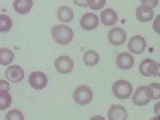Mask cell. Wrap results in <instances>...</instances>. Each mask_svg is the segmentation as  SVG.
<instances>
[{"label":"cell","instance_id":"6da1fadb","mask_svg":"<svg viewBox=\"0 0 160 120\" xmlns=\"http://www.w3.org/2000/svg\"><path fill=\"white\" fill-rule=\"evenodd\" d=\"M51 37L59 45H68V43L72 42V38H74V31L69 28V26L58 24V26H53L51 28Z\"/></svg>","mask_w":160,"mask_h":120},{"label":"cell","instance_id":"7a4b0ae2","mask_svg":"<svg viewBox=\"0 0 160 120\" xmlns=\"http://www.w3.org/2000/svg\"><path fill=\"white\" fill-rule=\"evenodd\" d=\"M112 93L118 99H128L133 95V87H131L130 82H127V80H118V82H115L114 87H112Z\"/></svg>","mask_w":160,"mask_h":120},{"label":"cell","instance_id":"3957f363","mask_svg":"<svg viewBox=\"0 0 160 120\" xmlns=\"http://www.w3.org/2000/svg\"><path fill=\"white\" fill-rule=\"evenodd\" d=\"M91 99H93V91L87 85H80V87L75 88V91H74V101L77 104L87 106V104L91 102Z\"/></svg>","mask_w":160,"mask_h":120},{"label":"cell","instance_id":"277c9868","mask_svg":"<svg viewBox=\"0 0 160 120\" xmlns=\"http://www.w3.org/2000/svg\"><path fill=\"white\" fill-rule=\"evenodd\" d=\"M131 96H133V102H135L136 106H146V104H149L151 99L154 98L149 87H139Z\"/></svg>","mask_w":160,"mask_h":120},{"label":"cell","instance_id":"5b68a950","mask_svg":"<svg viewBox=\"0 0 160 120\" xmlns=\"http://www.w3.org/2000/svg\"><path fill=\"white\" fill-rule=\"evenodd\" d=\"M158 69H160V66L157 61L154 59H142L141 64H139V72L141 75L144 77H154V75H158Z\"/></svg>","mask_w":160,"mask_h":120},{"label":"cell","instance_id":"8992f818","mask_svg":"<svg viewBox=\"0 0 160 120\" xmlns=\"http://www.w3.org/2000/svg\"><path fill=\"white\" fill-rule=\"evenodd\" d=\"M146 50V40L141 35H135L128 40V53L130 55H141Z\"/></svg>","mask_w":160,"mask_h":120},{"label":"cell","instance_id":"52a82bcc","mask_svg":"<svg viewBox=\"0 0 160 120\" xmlns=\"http://www.w3.org/2000/svg\"><path fill=\"white\" fill-rule=\"evenodd\" d=\"M108 40L109 43H112L114 47H120L125 43L127 40V32L122 29V28H112L108 34Z\"/></svg>","mask_w":160,"mask_h":120},{"label":"cell","instance_id":"ba28073f","mask_svg":"<svg viewBox=\"0 0 160 120\" xmlns=\"http://www.w3.org/2000/svg\"><path fill=\"white\" fill-rule=\"evenodd\" d=\"M5 77H7L8 82L19 83V82H22V78H24V69L21 68V66H16V64L8 66V69L5 71Z\"/></svg>","mask_w":160,"mask_h":120},{"label":"cell","instance_id":"9c48e42d","mask_svg":"<svg viewBox=\"0 0 160 120\" xmlns=\"http://www.w3.org/2000/svg\"><path fill=\"white\" fill-rule=\"evenodd\" d=\"M55 69L59 74H69L74 69V61L69 56H58L55 61Z\"/></svg>","mask_w":160,"mask_h":120},{"label":"cell","instance_id":"30bf717a","mask_svg":"<svg viewBox=\"0 0 160 120\" xmlns=\"http://www.w3.org/2000/svg\"><path fill=\"white\" fill-rule=\"evenodd\" d=\"M115 64L118 66V69L128 71V69L133 68V64H135V58H133V55H130L128 51L118 53V55H117V59H115Z\"/></svg>","mask_w":160,"mask_h":120},{"label":"cell","instance_id":"8fae6325","mask_svg":"<svg viewBox=\"0 0 160 120\" xmlns=\"http://www.w3.org/2000/svg\"><path fill=\"white\" fill-rule=\"evenodd\" d=\"M99 24V18L95 15V13H85V15L80 18V26L85 31H93L96 29Z\"/></svg>","mask_w":160,"mask_h":120},{"label":"cell","instance_id":"7c38bea8","mask_svg":"<svg viewBox=\"0 0 160 120\" xmlns=\"http://www.w3.org/2000/svg\"><path fill=\"white\" fill-rule=\"evenodd\" d=\"M29 83L34 90H43L48 83V78L43 72H32L29 75Z\"/></svg>","mask_w":160,"mask_h":120},{"label":"cell","instance_id":"4fadbf2b","mask_svg":"<svg viewBox=\"0 0 160 120\" xmlns=\"http://www.w3.org/2000/svg\"><path fill=\"white\" fill-rule=\"evenodd\" d=\"M128 117V112L123 106H118V104H114L109 108V112H108V118L109 120H127Z\"/></svg>","mask_w":160,"mask_h":120},{"label":"cell","instance_id":"5bb4252c","mask_svg":"<svg viewBox=\"0 0 160 120\" xmlns=\"http://www.w3.org/2000/svg\"><path fill=\"white\" fill-rule=\"evenodd\" d=\"M154 18V8H149V7H146V5H139L136 8V19L141 21V22H148Z\"/></svg>","mask_w":160,"mask_h":120},{"label":"cell","instance_id":"9a60e30c","mask_svg":"<svg viewBox=\"0 0 160 120\" xmlns=\"http://www.w3.org/2000/svg\"><path fill=\"white\" fill-rule=\"evenodd\" d=\"M99 18H101V21H102L104 26H114V24L117 22V19H118L117 13H115L112 8H106V10H102V15H101Z\"/></svg>","mask_w":160,"mask_h":120},{"label":"cell","instance_id":"2e32d148","mask_svg":"<svg viewBox=\"0 0 160 120\" xmlns=\"http://www.w3.org/2000/svg\"><path fill=\"white\" fill-rule=\"evenodd\" d=\"M32 5H34L32 0H15V2H13V8H15L19 15H26V13H29Z\"/></svg>","mask_w":160,"mask_h":120},{"label":"cell","instance_id":"e0dca14e","mask_svg":"<svg viewBox=\"0 0 160 120\" xmlns=\"http://www.w3.org/2000/svg\"><path fill=\"white\" fill-rule=\"evenodd\" d=\"M58 19L64 24V22H71L72 19H74V11H72V8H69V7H59L58 8Z\"/></svg>","mask_w":160,"mask_h":120},{"label":"cell","instance_id":"ac0fdd59","mask_svg":"<svg viewBox=\"0 0 160 120\" xmlns=\"http://www.w3.org/2000/svg\"><path fill=\"white\" fill-rule=\"evenodd\" d=\"M13 51L8 48H0V66H10L13 62Z\"/></svg>","mask_w":160,"mask_h":120},{"label":"cell","instance_id":"d6986e66","mask_svg":"<svg viewBox=\"0 0 160 120\" xmlns=\"http://www.w3.org/2000/svg\"><path fill=\"white\" fill-rule=\"evenodd\" d=\"M83 62L87 66H96L99 62V55H98L96 51L90 50V51H87L85 55H83Z\"/></svg>","mask_w":160,"mask_h":120},{"label":"cell","instance_id":"ffe728a7","mask_svg":"<svg viewBox=\"0 0 160 120\" xmlns=\"http://www.w3.org/2000/svg\"><path fill=\"white\" fill-rule=\"evenodd\" d=\"M13 28V19L7 15H0V32H8Z\"/></svg>","mask_w":160,"mask_h":120},{"label":"cell","instance_id":"44dd1931","mask_svg":"<svg viewBox=\"0 0 160 120\" xmlns=\"http://www.w3.org/2000/svg\"><path fill=\"white\" fill-rule=\"evenodd\" d=\"M11 101H13V98L10 93H0V111L8 109L11 106Z\"/></svg>","mask_w":160,"mask_h":120},{"label":"cell","instance_id":"7402d4cb","mask_svg":"<svg viewBox=\"0 0 160 120\" xmlns=\"http://www.w3.org/2000/svg\"><path fill=\"white\" fill-rule=\"evenodd\" d=\"M5 120H24V115H22V112H21V111L13 109V111H10V112L7 114Z\"/></svg>","mask_w":160,"mask_h":120},{"label":"cell","instance_id":"603a6c76","mask_svg":"<svg viewBox=\"0 0 160 120\" xmlns=\"http://www.w3.org/2000/svg\"><path fill=\"white\" fill-rule=\"evenodd\" d=\"M106 5V0H88V7L93 10H102Z\"/></svg>","mask_w":160,"mask_h":120},{"label":"cell","instance_id":"cb8c5ba5","mask_svg":"<svg viewBox=\"0 0 160 120\" xmlns=\"http://www.w3.org/2000/svg\"><path fill=\"white\" fill-rule=\"evenodd\" d=\"M8 90H10V82L0 80V93H8Z\"/></svg>","mask_w":160,"mask_h":120},{"label":"cell","instance_id":"d4e9b609","mask_svg":"<svg viewBox=\"0 0 160 120\" xmlns=\"http://www.w3.org/2000/svg\"><path fill=\"white\" fill-rule=\"evenodd\" d=\"M149 90L152 91V96H154V98H158V85H157V83H155V85L152 83V85L149 87Z\"/></svg>","mask_w":160,"mask_h":120},{"label":"cell","instance_id":"484cf974","mask_svg":"<svg viewBox=\"0 0 160 120\" xmlns=\"http://www.w3.org/2000/svg\"><path fill=\"white\" fill-rule=\"evenodd\" d=\"M75 5H80V7H88V0H85V2H82V0H74Z\"/></svg>","mask_w":160,"mask_h":120},{"label":"cell","instance_id":"4316f807","mask_svg":"<svg viewBox=\"0 0 160 120\" xmlns=\"http://www.w3.org/2000/svg\"><path fill=\"white\" fill-rule=\"evenodd\" d=\"M158 18H160V16H157V18H155V26H154V31H155L157 34L160 32V31H158Z\"/></svg>","mask_w":160,"mask_h":120},{"label":"cell","instance_id":"83f0119b","mask_svg":"<svg viewBox=\"0 0 160 120\" xmlns=\"http://www.w3.org/2000/svg\"><path fill=\"white\" fill-rule=\"evenodd\" d=\"M90 120H106V118H104L102 115H95V117H91Z\"/></svg>","mask_w":160,"mask_h":120},{"label":"cell","instance_id":"f1b7e54d","mask_svg":"<svg viewBox=\"0 0 160 120\" xmlns=\"http://www.w3.org/2000/svg\"><path fill=\"white\" fill-rule=\"evenodd\" d=\"M152 120H158V117H155V118H152Z\"/></svg>","mask_w":160,"mask_h":120}]
</instances>
